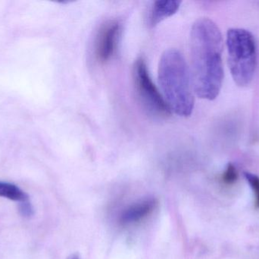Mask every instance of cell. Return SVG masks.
I'll use <instances>...</instances> for the list:
<instances>
[{
    "instance_id": "3957f363",
    "label": "cell",
    "mask_w": 259,
    "mask_h": 259,
    "mask_svg": "<svg viewBox=\"0 0 259 259\" xmlns=\"http://www.w3.org/2000/svg\"><path fill=\"white\" fill-rule=\"evenodd\" d=\"M228 63L234 82L240 87L252 82L257 65L256 45L253 35L241 28L227 33Z\"/></svg>"
},
{
    "instance_id": "52a82bcc",
    "label": "cell",
    "mask_w": 259,
    "mask_h": 259,
    "mask_svg": "<svg viewBox=\"0 0 259 259\" xmlns=\"http://www.w3.org/2000/svg\"><path fill=\"white\" fill-rule=\"evenodd\" d=\"M181 4V2L177 0H158L154 2L148 17V24L151 27H155L166 18L175 15Z\"/></svg>"
},
{
    "instance_id": "8fae6325",
    "label": "cell",
    "mask_w": 259,
    "mask_h": 259,
    "mask_svg": "<svg viewBox=\"0 0 259 259\" xmlns=\"http://www.w3.org/2000/svg\"><path fill=\"white\" fill-rule=\"evenodd\" d=\"M21 211L23 215L30 216L33 214V208L30 206V204L27 202H22V205L21 207Z\"/></svg>"
},
{
    "instance_id": "9c48e42d",
    "label": "cell",
    "mask_w": 259,
    "mask_h": 259,
    "mask_svg": "<svg viewBox=\"0 0 259 259\" xmlns=\"http://www.w3.org/2000/svg\"><path fill=\"white\" fill-rule=\"evenodd\" d=\"M245 177L255 195V207L259 208V177L256 175L245 172Z\"/></svg>"
},
{
    "instance_id": "30bf717a",
    "label": "cell",
    "mask_w": 259,
    "mask_h": 259,
    "mask_svg": "<svg viewBox=\"0 0 259 259\" xmlns=\"http://www.w3.org/2000/svg\"><path fill=\"white\" fill-rule=\"evenodd\" d=\"M237 177H238V174H237L235 167L233 164H228L226 170L224 173L223 177H222L224 182L228 185H231L237 181Z\"/></svg>"
},
{
    "instance_id": "277c9868",
    "label": "cell",
    "mask_w": 259,
    "mask_h": 259,
    "mask_svg": "<svg viewBox=\"0 0 259 259\" xmlns=\"http://www.w3.org/2000/svg\"><path fill=\"white\" fill-rule=\"evenodd\" d=\"M133 81L137 97L149 116L155 119H164L170 115L171 111L152 82L143 58H139L134 62Z\"/></svg>"
},
{
    "instance_id": "8992f818",
    "label": "cell",
    "mask_w": 259,
    "mask_h": 259,
    "mask_svg": "<svg viewBox=\"0 0 259 259\" xmlns=\"http://www.w3.org/2000/svg\"><path fill=\"white\" fill-rule=\"evenodd\" d=\"M157 205L158 202L154 198H147L131 204L121 211L118 222L123 226L140 223L154 212Z\"/></svg>"
},
{
    "instance_id": "7c38bea8",
    "label": "cell",
    "mask_w": 259,
    "mask_h": 259,
    "mask_svg": "<svg viewBox=\"0 0 259 259\" xmlns=\"http://www.w3.org/2000/svg\"><path fill=\"white\" fill-rule=\"evenodd\" d=\"M70 259H80L78 256H77V255H74V256L71 257Z\"/></svg>"
},
{
    "instance_id": "5b68a950",
    "label": "cell",
    "mask_w": 259,
    "mask_h": 259,
    "mask_svg": "<svg viewBox=\"0 0 259 259\" xmlns=\"http://www.w3.org/2000/svg\"><path fill=\"white\" fill-rule=\"evenodd\" d=\"M122 33V24L119 21H108L100 28L95 41V56L102 63L109 62L118 50Z\"/></svg>"
},
{
    "instance_id": "6da1fadb",
    "label": "cell",
    "mask_w": 259,
    "mask_h": 259,
    "mask_svg": "<svg viewBox=\"0 0 259 259\" xmlns=\"http://www.w3.org/2000/svg\"><path fill=\"white\" fill-rule=\"evenodd\" d=\"M223 38L209 18L198 19L190 33L191 78L193 91L199 98L213 100L219 96L224 80Z\"/></svg>"
},
{
    "instance_id": "ba28073f",
    "label": "cell",
    "mask_w": 259,
    "mask_h": 259,
    "mask_svg": "<svg viewBox=\"0 0 259 259\" xmlns=\"http://www.w3.org/2000/svg\"><path fill=\"white\" fill-rule=\"evenodd\" d=\"M0 196L17 202H27L28 196L15 184L0 181Z\"/></svg>"
},
{
    "instance_id": "7a4b0ae2",
    "label": "cell",
    "mask_w": 259,
    "mask_h": 259,
    "mask_svg": "<svg viewBox=\"0 0 259 259\" xmlns=\"http://www.w3.org/2000/svg\"><path fill=\"white\" fill-rule=\"evenodd\" d=\"M158 81L162 95L171 112L190 117L194 107L191 73L179 50H165L160 59Z\"/></svg>"
}]
</instances>
